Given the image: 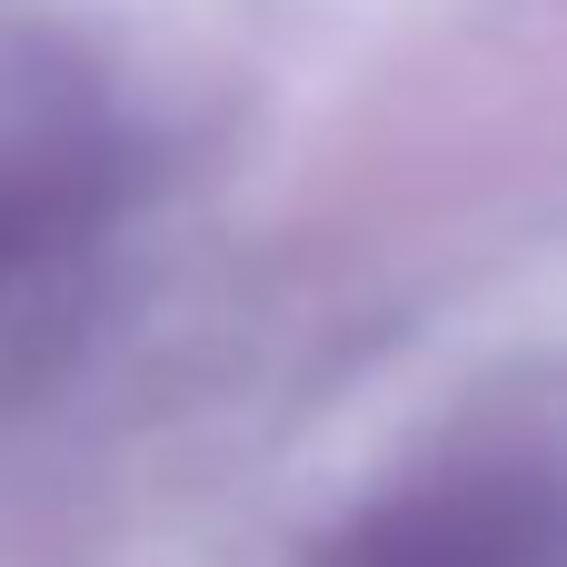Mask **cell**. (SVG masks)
Segmentation results:
<instances>
[{"label":"cell","mask_w":567,"mask_h":567,"mask_svg":"<svg viewBox=\"0 0 567 567\" xmlns=\"http://www.w3.org/2000/svg\"><path fill=\"white\" fill-rule=\"evenodd\" d=\"M319 567H567V468L538 449H468L389 488Z\"/></svg>","instance_id":"cell-1"},{"label":"cell","mask_w":567,"mask_h":567,"mask_svg":"<svg viewBox=\"0 0 567 567\" xmlns=\"http://www.w3.org/2000/svg\"><path fill=\"white\" fill-rule=\"evenodd\" d=\"M60 219H70V179H60V169H10V159H0V279H10L20 259H40V249L60 239Z\"/></svg>","instance_id":"cell-2"}]
</instances>
